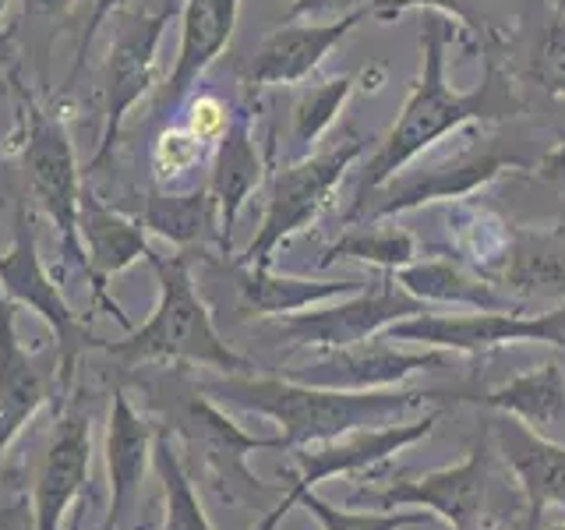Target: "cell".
I'll use <instances>...</instances> for the list:
<instances>
[{"instance_id":"6","label":"cell","mask_w":565,"mask_h":530,"mask_svg":"<svg viewBox=\"0 0 565 530\" xmlns=\"http://www.w3.org/2000/svg\"><path fill=\"white\" fill-rule=\"evenodd\" d=\"M435 424H438V411H428L417 421H393V424H382V428H358L335 438L287 449L294 459V481L279 495V502L273 509L262 512L252 530H276L282 517L300 502V495L315 491L322 481H332V477H353L379 464H388V459L403 453L406 446L428 438L435 432Z\"/></svg>"},{"instance_id":"42","label":"cell","mask_w":565,"mask_h":530,"mask_svg":"<svg viewBox=\"0 0 565 530\" xmlns=\"http://www.w3.org/2000/svg\"><path fill=\"white\" fill-rule=\"evenodd\" d=\"M558 11H565V0H558Z\"/></svg>"},{"instance_id":"5","label":"cell","mask_w":565,"mask_h":530,"mask_svg":"<svg viewBox=\"0 0 565 530\" xmlns=\"http://www.w3.org/2000/svg\"><path fill=\"white\" fill-rule=\"evenodd\" d=\"M488 464L491 453L481 442L452 467L428 470V474H396L379 481L375 474H353L350 495L343 506L353 509H428L431 517L446 520L452 530H470L481 520L484 495H488Z\"/></svg>"},{"instance_id":"9","label":"cell","mask_w":565,"mask_h":530,"mask_svg":"<svg viewBox=\"0 0 565 530\" xmlns=\"http://www.w3.org/2000/svg\"><path fill=\"white\" fill-rule=\"evenodd\" d=\"M0 290H4L14 305H25L57 336V396L67 400L71 382H75L78 353L96 347V336H88L78 311L67 305L61 287L46 273V265L35 247V226L29 220L25 202L18 205L14 220V244L8 255H0Z\"/></svg>"},{"instance_id":"29","label":"cell","mask_w":565,"mask_h":530,"mask_svg":"<svg viewBox=\"0 0 565 530\" xmlns=\"http://www.w3.org/2000/svg\"><path fill=\"white\" fill-rule=\"evenodd\" d=\"M335 258H361L367 265H379V269L396 273V269H403V265L417 262V241H414V234H406V230H396V226L350 230V234H343L340 241H332L326 247V255L318 265L329 269Z\"/></svg>"},{"instance_id":"20","label":"cell","mask_w":565,"mask_h":530,"mask_svg":"<svg viewBox=\"0 0 565 530\" xmlns=\"http://www.w3.org/2000/svg\"><path fill=\"white\" fill-rule=\"evenodd\" d=\"M237 8L241 0H188L181 14V50H177V64L170 71V82L159 103L163 106L181 103L188 88L226 50L237 25Z\"/></svg>"},{"instance_id":"32","label":"cell","mask_w":565,"mask_h":530,"mask_svg":"<svg viewBox=\"0 0 565 530\" xmlns=\"http://www.w3.org/2000/svg\"><path fill=\"white\" fill-rule=\"evenodd\" d=\"M205 141L194 138L188 128L184 131H163L152 149V170H156V181L159 184H170L173 177L188 173L191 167H199Z\"/></svg>"},{"instance_id":"7","label":"cell","mask_w":565,"mask_h":530,"mask_svg":"<svg viewBox=\"0 0 565 530\" xmlns=\"http://www.w3.org/2000/svg\"><path fill=\"white\" fill-rule=\"evenodd\" d=\"M361 152H364V138L358 131H347V138L329 146L326 152L305 156V159H297V163L276 170L273 188H269V202H265V212H262V223L255 230L252 244L244 247V255L234 262L237 269L269 265L276 247L318 216V209L326 205L332 188L343 181L347 167Z\"/></svg>"},{"instance_id":"25","label":"cell","mask_w":565,"mask_h":530,"mask_svg":"<svg viewBox=\"0 0 565 530\" xmlns=\"http://www.w3.org/2000/svg\"><path fill=\"white\" fill-rule=\"evenodd\" d=\"M520 167L516 156H477V159H463L456 167H431V170H417L414 177H403L393 188V199H385L375 212H371V223L393 216V212L414 209L420 202L431 199H452V194H467L477 184H484L488 177L499 173V167Z\"/></svg>"},{"instance_id":"8","label":"cell","mask_w":565,"mask_h":530,"mask_svg":"<svg viewBox=\"0 0 565 530\" xmlns=\"http://www.w3.org/2000/svg\"><path fill=\"white\" fill-rule=\"evenodd\" d=\"M424 311V300L406 294L396 273L382 269L379 279H367V287L358 294L340 297V305L329 308H305L294 315H279L269 322V329L294 347H311V350H340L364 340H375L388 326L414 318Z\"/></svg>"},{"instance_id":"37","label":"cell","mask_w":565,"mask_h":530,"mask_svg":"<svg viewBox=\"0 0 565 530\" xmlns=\"http://www.w3.org/2000/svg\"><path fill=\"white\" fill-rule=\"evenodd\" d=\"M128 0H96L93 4V14H88V25H85V35H82V43H78V57H75V71L67 75V82H64V88H71L75 85V78H78V71L85 67V53L93 50V40H96V32H99V25L106 22L110 14H117Z\"/></svg>"},{"instance_id":"18","label":"cell","mask_w":565,"mask_h":530,"mask_svg":"<svg viewBox=\"0 0 565 530\" xmlns=\"http://www.w3.org/2000/svg\"><path fill=\"white\" fill-rule=\"evenodd\" d=\"M491 435L526 499V530H537L547 506H565V446L534 435L509 414L491 417Z\"/></svg>"},{"instance_id":"24","label":"cell","mask_w":565,"mask_h":530,"mask_svg":"<svg viewBox=\"0 0 565 530\" xmlns=\"http://www.w3.org/2000/svg\"><path fill=\"white\" fill-rule=\"evenodd\" d=\"M396 283L414 294L424 305H456L473 311H516L523 315V300L499 290V283H488L484 276H473L452 262H411L396 269Z\"/></svg>"},{"instance_id":"4","label":"cell","mask_w":565,"mask_h":530,"mask_svg":"<svg viewBox=\"0 0 565 530\" xmlns=\"http://www.w3.org/2000/svg\"><path fill=\"white\" fill-rule=\"evenodd\" d=\"M152 406L163 414V428L173 435L181 453H191L199 464L202 481L226 502H244L269 495L273 488L258 481L247 467V456L258 449H279V438H262L244 432L237 421H230L223 406L212 400L202 385L184 379H163L152 389Z\"/></svg>"},{"instance_id":"2","label":"cell","mask_w":565,"mask_h":530,"mask_svg":"<svg viewBox=\"0 0 565 530\" xmlns=\"http://www.w3.org/2000/svg\"><path fill=\"white\" fill-rule=\"evenodd\" d=\"M205 393L220 406L269 417L279 428V449L287 453L308 442L335 438L358 428H382V424L403 421L411 411L424 406L428 393L417 389H367V393H347V389H322L290 382L282 375H223L202 382Z\"/></svg>"},{"instance_id":"30","label":"cell","mask_w":565,"mask_h":530,"mask_svg":"<svg viewBox=\"0 0 565 530\" xmlns=\"http://www.w3.org/2000/svg\"><path fill=\"white\" fill-rule=\"evenodd\" d=\"M308 509V517L322 523V530H406V527H424L431 523V512H406V509H353V506H332L318 491L300 495V502Z\"/></svg>"},{"instance_id":"22","label":"cell","mask_w":565,"mask_h":530,"mask_svg":"<svg viewBox=\"0 0 565 530\" xmlns=\"http://www.w3.org/2000/svg\"><path fill=\"white\" fill-rule=\"evenodd\" d=\"M262 181V159L252 141V120L247 114H234L226 124V131L220 138L216 159H212V173H209V199L216 205V220H220V244L230 252V234H234V223L241 216L244 202L252 199V191Z\"/></svg>"},{"instance_id":"23","label":"cell","mask_w":565,"mask_h":530,"mask_svg":"<svg viewBox=\"0 0 565 530\" xmlns=\"http://www.w3.org/2000/svg\"><path fill=\"white\" fill-rule=\"evenodd\" d=\"M367 287V279H300V276H273L269 265H252L237 276L241 311L255 318H279L315 305H326L332 297H347Z\"/></svg>"},{"instance_id":"33","label":"cell","mask_w":565,"mask_h":530,"mask_svg":"<svg viewBox=\"0 0 565 530\" xmlns=\"http://www.w3.org/2000/svg\"><path fill=\"white\" fill-rule=\"evenodd\" d=\"M534 75L547 93L565 96V11H555L534 57Z\"/></svg>"},{"instance_id":"43","label":"cell","mask_w":565,"mask_h":530,"mask_svg":"<svg viewBox=\"0 0 565 530\" xmlns=\"http://www.w3.org/2000/svg\"><path fill=\"white\" fill-rule=\"evenodd\" d=\"M0 53H4V40H0Z\"/></svg>"},{"instance_id":"34","label":"cell","mask_w":565,"mask_h":530,"mask_svg":"<svg viewBox=\"0 0 565 530\" xmlns=\"http://www.w3.org/2000/svg\"><path fill=\"white\" fill-rule=\"evenodd\" d=\"M477 4L481 0H375L371 4V14H379L382 22H393V18H399L403 11H414V8H428V11H441L446 18H456V22H463V25H477Z\"/></svg>"},{"instance_id":"1","label":"cell","mask_w":565,"mask_h":530,"mask_svg":"<svg viewBox=\"0 0 565 530\" xmlns=\"http://www.w3.org/2000/svg\"><path fill=\"white\" fill-rule=\"evenodd\" d=\"M446 46H449V25L446 14H428L424 18V35H420V78L414 85V93L406 96L403 110L393 124V131L385 135L379 152L371 156V163L361 177L358 202L347 212V223L358 216V209L367 202V194H375L385 188L393 177L411 163L414 156H420L441 135H449L456 128H463L470 120L481 117H512L520 114V99L509 88V78L499 71V64H488V75L481 88L459 96L446 85Z\"/></svg>"},{"instance_id":"40","label":"cell","mask_w":565,"mask_h":530,"mask_svg":"<svg viewBox=\"0 0 565 530\" xmlns=\"http://www.w3.org/2000/svg\"><path fill=\"white\" fill-rule=\"evenodd\" d=\"M547 530H565V523H555V527H547Z\"/></svg>"},{"instance_id":"11","label":"cell","mask_w":565,"mask_h":530,"mask_svg":"<svg viewBox=\"0 0 565 530\" xmlns=\"http://www.w3.org/2000/svg\"><path fill=\"white\" fill-rule=\"evenodd\" d=\"M25 177L29 194L40 205L50 223L57 226L64 255L78 265L88 279L85 247L78 234V209H82V173L75 163V146H71L67 128L57 117L29 106V141H25Z\"/></svg>"},{"instance_id":"16","label":"cell","mask_w":565,"mask_h":530,"mask_svg":"<svg viewBox=\"0 0 565 530\" xmlns=\"http://www.w3.org/2000/svg\"><path fill=\"white\" fill-rule=\"evenodd\" d=\"M78 234H82V247H85L88 287H93V297L103 308H110V315L124 329H131L128 315L106 297V283L152 252V247L146 244V226H141V220H128L124 212L103 205L96 194L82 191Z\"/></svg>"},{"instance_id":"31","label":"cell","mask_w":565,"mask_h":530,"mask_svg":"<svg viewBox=\"0 0 565 530\" xmlns=\"http://www.w3.org/2000/svg\"><path fill=\"white\" fill-rule=\"evenodd\" d=\"M350 88H353V75H343V78L322 82L315 88H305V93L297 96V103H294V146L297 149H308L311 141L322 138V131L335 120L340 106L347 103Z\"/></svg>"},{"instance_id":"38","label":"cell","mask_w":565,"mask_h":530,"mask_svg":"<svg viewBox=\"0 0 565 530\" xmlns=\"http://www.w3.org/2000/svg\"><path fill=\"white\" fill-rule=\"evenodd\" d=\"M541 181L547 184H555V188H565V138L558 141V146L552 152H544L541 156V163L534 167Z\"/></svg>"},{"instance_id":"35","label":"cell","mask_w":565,"mask_h":530,"mask_svg":"<svg viewBox=\"0 0 565 530\" xmlns=\"http://www.w3.org/2000/svg\"><path fill=\"white\" fill-rule=\"evenodd\" d=\"M226 124H230V114H226V106L223 99L216 96H199L191 103V114H188V131L199 138V141H220L223 131H226Z\"/></svg>"},{"instance_id":"27","label":"cell","mask_w":565,"mask_h":530,"mask_svg":"<svg viewBox=\"0 0 565 530\" xmlns=\"http://www.w3.org/2000/svg\"><path fill=\"white\" fill-rule=\"evenodd\" d=\"M494 279L520 297H565V252L541 237L516 234Z\"/></svg>"},{"instance_id":"36","label":"cell","mask_w":565,"mask_h":530,"mask_svg":"<svg viewBox=\"0 0 565 530\" xmlns=\"http://www.w3.org/2000/svg\"><path fill=\"white\" fill-rule=\"evenodd\" d=\"M375 0H294L290 11H287V22H294V18H343L350 11L358 8H371Z\"/></svg>"},{"instance_id":"3","label":"cell","mask_w":565,"mask_h":530,"mask_svg":"<svg viewBox=\"0 0 565 530\" xmlns=\"http://www.w3.org/2000/svg\"><path fill=\"white\" fill-rule=\"evenodd\" d=\"M146 262L159 276V300L152 318L141 329H128L117 343L96 340L117 361L141 364V361H181V364H205L223 375H255V361L237 353L212 326L205 300L191 283L188 255H156L149 252Z\"/></svg>"},{"instance_id":"15","label":"cell","mask_w":565,"mask_h":530,"mask_svg":"<svg viewBox=\"0 0 565 530\" xmlns=\"http://www.w3.org/2000/svg\"><path fill=\"white\" fill-rule=\"evenodd\" d=\"M88 464H93V428L82 406H67L57 432L35 474L32 491V530H61L67 509L85 491Z\"/></svg>"},{"instance_id":"13","label":"cell","mask_w":565,"mask_h":530,"mask_svg":"<svg viewBox=\"0 0 565 530\" xmlns=\"http://www.w3.org/2000/svg\"><path fill=\"white\" fill-rule=\"evenodd\" d=\"M173 8L167 11H124L117 18V40L110 43V61H106V124L99 138V152L88 170H99L103 159H110L120 120L128 117L131 106L149 93L156 78V53L163 29L170 25Z\"/></svg>"},{"instance_id":"21","label":"cell","mask_w":565,"mask_h":530,"mask_svg":"<svg viewBox=\"0 0 565 530\" xmlns=\"http://www.w3.org/2000/svg\"><path fill=\"white\" fill-rule=\"evenodd\" d=\"M494 414H509L530 432L565 446V375L558 361H544L523 375L494 385L484 396H470Z\"/></svg>"},{"instance_id":"10","label":"cell","mask_w":565,"mask_h":530,"mask_svg":"<svg viewBox=\"0 0 565 530\" xmlns=\"http://www.w3.org/2000/svg\"><path fill=\"white\" fill-rule=\"evenodd\" d=\"M385 340L420 343L428 350L452 353H484L512 343H547L565 350V300L544 315H516V311H470V315H431L420 311L414 318L388 326Z\"/></svg>"},{"instance_id":"26","label":"cell","mask_w":565,"mask_h":530,"mask_svg":"<svg viewBox=\"0 0 565 530\" xmlns=\"http://www.w3.org/2000/svg\"><path fill=\"white\" fill-rule=\"evenodd\" d=\"M141 226H149L152 234L167 237L177 247L202 244L209 234L220 237V220L216 205L209 199V188L188 191V194H170V191H149L138 212Z\"/></svg>"},{"instance_id":"19","label":"cell","mask_w":565,"mask_h":530,"mask_svg":"<svg viewBox=\"0 0 565 530\" xmlns=\"http://www.w3.org/2000/svg\"><path fill=\"white\" fill-rule=\"evenodd\" d=\"M371 8H358L343 18H332L326 25H287L276 29L265 40L255 57L244 67V85H294L300 78H308L311 71L326 61V53L343 40V35L367 18Z\"/></svg>"},{"instance_id":"28","label":"cell","mask_w":565,"mask_h":530,"mask_svg":"<svg viewBox=\"0 0 565 530\" xmlns=\"http://www.w3.org/2000/svg\"><path fill=\"white\" fill-rule=\"evenodd\" d=\"M152 467L159 474V481H163V527L159 530H212L205 506L199 499V491H194L191 470L184 464V453L163 424H159L156 435Z\"/></svg>"},{"instance_id":"17","label":"cell","mask_w":565,"mask_h":530,"mask_svg":"<svg viewBox=\"0 0 565 530\" xmlns=\"http://www.w3.org/2000/svg\"><path fill=\"white\" fill-rule=\"evenodd\" d=\"M159 424L131 403V396L117 389L110 403V424H106V485H110V506H106L103 530L124 527V517L138 499L141 477L152 464Z\"/></svg>"},{"instance_id":"39","label":"cell","mask_w":565,"mask_h":530,"mask_svg":"<svg viewBox=\"0 0 565 530\" xmlns=\"http://www.w3.org/2000/svg\"><path fill=\"white\" fill-rule=\"evenodd\" d=\"M29 4V11L32 14H61V11H67L75 0H25Z\"/></svg>"},{"instance_id":"44","label":"cell","mask_w":565,"mask_h":530,"mask_svg":"<svg viewBox=\"0 0 565 530\" xmlns=\"http://www.w3.org/2000/svg\"><path fill=\"white\" fill-rule=\"evenodd\" d=\"M117 530H124V527H117Z\"/></svg>"},{"instance_id":"12","label":"cell","mask_w":565,"mask_h":530,"mask_svg":"<svg viewBox=\"0 0 565 530\" xmlns=\"http://www.w3.org/2000/svg\"><path fill=\"white\" fill-rule=\"evenodd\" d=\"M449 350H424L406 353L396 347V340H375L340 347V350H318L308 361L294 368H282V379L322 385V389H347V393H367V389H396L414 371H435L446 364Z\"/></svg>"},{"instance_id":"14","label":"cell","mask_w":565,"mask_h":530,"mask_svg":"<svg viewBox=\"0 0 565 530\" xmlns=\"http://www.w3.org/2000/svg\"><path fill=\"white\" fill-rule=\"evenodd\" d=\"M14 300L0 290V459L25 424L57 396V353H29L14 329Z\"/></svg>"},{"instance_id":"41","label":"cell","mask_w":565,"mask_h":530,"mask_svg":"<svg viewBox=\"0 0 565 530\" xmlns=\"http://www.w3.org/2000/svg\"><path fill=\"white\" fill-rule=\"evenodd\" d=\"M4 8H8V0H0V14H4Z\"/></svg>"}]
</instances>
